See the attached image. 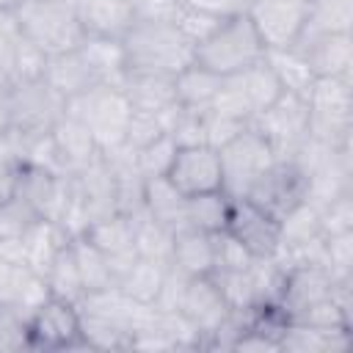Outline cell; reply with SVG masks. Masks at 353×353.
Wrapping results in <instances>:
<instances>
[{
	"label": "cell",
	"mask_w": 353,
	"mask_h": 353,
	"mask_svg": "<svg viewBox=\"0 0 353 353\" xmlns=\"http://www.w3.org/2000/svg\"><path fill=\"white\" fill-rule=\"evenodd\" d=\"M66 113V99L44 80H11L0 99V132H6L22 160V146L30 138L47 135Z\"/></svg>",
	"instance_id": "cell-1"
},
{
	"label": "cell",
	"mask_w": 353,
	"mask_h": 353,
	"mask_svg": "<svg viewBox=\"0 0 353 353\" xmlns=\"http://www.w3.org/2000/svg\"><path fill=\"white\" fill-rule=\"evenodd\" d=\"M121 50H124L127 69L160 72L174 77L188 63H193L196 47L179 33L174 22L135 17V22L121 36Z\"/></svg>",
	"instance_id": "cell-2"
},
{
	"label": "cell",
	"mask_w": 353,
	"mask_h": 353,
	"mask_svg": "<svg viewBox=\"0 0 353 353\" xmlns=\"http://www.w3.org/2000/svg\"><path fill=\"white\" fill-rule=\"evenodd\" d=\"M8 17L14 30L36 44L44 55L74 50L85 39L74 6L66 0H17Z\"/></svg>",
	"instance_id": "cell-3"
},
{
	"label": "cell",
	"mask_w": 353,
	"mask_h": 353,
	"mask_svg": "<svg viewBox=\"0 0 353 353\" xmlns=\"http://www.w3.org/2000/svg\"><path fill=\"white\" fill-rule=\"evenodd\" d=\"M265 52H268V47L262 44L251 17L243 8V11L223 17L221 25L201 44H196L193 61L221 77H229V74H237V72L254 66L256 61H262Z\"/></svg>",
	"instance_id": "cell-4"
},
{
	"label": "cell",
	"mask_w": 353,
	"mask_h": 353,
	"mask_svg": "<svg viewBox=\"0 0 353 353\" xmlns=\"http://www.w3.org/2000/svg\"><path fill=\"white\" fill-rule=\"evenodd\" d=\"M309 138L328 146H353V77H317L306 94Z\"/></svg>",
	"instance_id": "cell-5"
},
{
	"label": "cell",
	"mask_w": 353,
	"mask_h": 353,
	"mask_svg": "<svg viewBox=\"0 0 353 353\" xmlns=\"http://www.w3.org/2000/svg\"><path fill=\"white\" fill-rule=\"evenodd\" d=\"M66 113L80 119L88 127L99 152H108V149H116L124 143V130H127L132 108L119 85L99 83V85L88 88L85 94L66 99Z\"/></svg>",
	"instance_id": "cell-6"
},
{
	"label": "cell",
	"mask_w": 353,
	"mask_h": 353,
	"mask_svg": "<svg viewBox=\"0 0 353 353\" xmlns=\"http://www.w3.org/2000/svg\"><path fill=\"white\" fill-rule=\"evenodd\" d=\"M218 157H221L223 190L232 199H237V196H245L251 182L276 160V152L262 138V132L254 124H248L229 143H223L218 149Z\"/></svg>",
	"instance_id": "cell-7"
},
{
	"label": "cell",
	"mask_w": 353,
	"mask_h": 353,
	"mask_svg": "<svg viewBox=\"0 0 353 353\" xmlns=\"http://www.w3.org/2000/svg\"><path fill=\"white\" fill-rule=\"evenodd\" d=\"M251 124L273 146L276 157H292L306 143V138H309V108H306V97L281 91V97L273 105H268Z\"/></svg>",
	"instance_id": "cell-8"
},
{
	"label": "cell",
	"mask_w": 353,
	"mask_h": 353,
	"mask_svg": "<svg viewBox=\"0 0 353 353\" xmlns=\"http://www.w3.org/2000/svg\"><path fill=\"white\" fill-rule=\"evenodd\" d=\"M251 204H256L259 210H265L273 218H284L295 204H301L306 199V174L301 171V165L290 157H276L245 190V196Z\"/></svg>",
	"instance_id": "cell-9"
},
{
	"label": "cell",
	"mask_w": 353,
	"mask_h": 353,
	"mask_svg": "<svg viewBox=\"0 0 353 353\" xmlns=\"http://www.w3.org/2000/svg\"><path fill=\"white\" fill-rule=\"evenodd\" d=\"M30 350H85L80 336V306L47 295L28 317Z\"/></svg>",
	"instance_id": "cell-10"
},
{
	"label": "cell",
	"mask_w": 353,
	"mask_h": 353,
	"mask_svg": "<svg viewBox=\"0 0 353 353\" xmlns=\"http://www.w3.org/2000/svg\"><path fill=\"white\" fill-rule=\"evenodd\" d=\"M223 232H229L254 259H270L281 248V223L248 199H232Z\"/></svg>",
	"instance_id": "cell-11"
},
{
	"label": "cell",
	"mask_w": 353,
	"mask_h": 353,
	"mask_svg": "<svg viewBox=\"0 0 353 353\" xmlns=\"http://www.w3.org/2000/svg\"><path fill=\"white\" fill-rule=\"evenodd\" d=\"M262 44L268 50L292 47L303 30L306 0H254L245 6Z\"/></svg>",
	"instance_id": "cell-12"
},
{
	"label": "cell",
	"mask_w": 353,
	"mask_h": 353,
	"mask_svg": "<svg viewBox=\"0 0 353 353\" xmlns=\"http://www.w3.org/2000/svg\"><path fill=\"white\" fill-rule=\"evenodd\" d=\"M39 218L44 221H61L66 204H69V174L50 171L41 165L22 163L19 176H17V190H14Z\"/></svg>",
	"instance_id": "cell-13"
},
{
	"label": "cell",
	"mask_w": 353,
	"mask_h": 353,
	"mask_svg": "<svg viewBox=\"0 0 353 353\" xmlns=\"http://www.w3.org/2000/svg\"><path fill=\"white\" fill-rule=\"evenodd\" d=\"M165 179L182 196H199V193H210V190H223V174H221L218 149H212L207 143L179 146Z\"/></svg>",
	"instance_id": "cell-14"
},
{
	"label": "cell",
	"mask_w": 353,
	"mask_h": 353,
	"mask_svg": "<svg viewBox=\"0 0 353 353\" xmlns=\"http://www.w3.org/2000/svg\"><path fill=\"white\" fill-rule=\"evenodd\" d=\"M292 50L317 77H353V33H301Z\"/></svg>",
	"instance_id": "cell-15"
},
{
	"label": "cell",
	"mask_w": 353,
	"mask_h": 353,
	"mask_svg": "<svg viewBox=\"0 0 353 353\" xmlns=\"http://www.w3.org/2000/svg\"><path fill=\"white\" fill-rule=\"evenodd\" d=\"M176 312L201 334V350H204V339L218 328V323L232 309L226 306V301H223L212 276H188L185 284H182Z\"/></svg>",
	"instance_id": "cell-16"
},
{
	"label": "cell",
	"mask_w": 353,
	"mask_h": 353,
	"mask_svg": "<svg viewBox=\"0 0 353 353\" xmlns=\"http://www.w3.org/2000/svg\"><path fill=\"white\" fill-rule=\"evenodd\" d=\"M83 237L88 243H94L108 256V262L116 273V281L138 256V251H135V218L132 215L113 212V215L97 218L85 226Z\"/></svg>",
	"instance_id": "cell-17"
},
{
	"label": "cell",
	"mask_w": 353,
	"mask_h": 353,
	"mask_svg": "<svg viewBox=\"0 0 353 353\" xmlns=\"http://www.w3.org/2000/svg\"><path fill=\"white\" fill-rule=\"evenodd\" d=\"M331 287H334V276H331V270L325 265H295V268H287L279 306L290 317H295L303 309L331 298Z\"/></svg>",
	"instance_id": "cell-18"
},
{
	"label": "cell",
	"mask_w": 353,
	"mask_h": 353,
	"mask_svg": "<svg viewBox=\"0 0 353 353\" xmlns=\"http://www.w3.org/2000/svg\"><path fill=\"white\" fill-rule=\"evenodd\" d=\"M116 85L121 88V94L127 97L132 110L163 113L171 105H176V88H174V77L171 74L124 69V74H121V80Z\"/></svg>",
	"instance_id": "cell-19"
},
{
	"label": "cell",
	"mask_w": 353,
	"mask_h": 353,
	"mask_svg": "<svg viewBox=\"0 0 353 353\" xmlns=\"http://www.w3.org/2000/svg\"><path fill=\"white\" fill-rule=\"evenodd\" d=\"M85 36L121 39L135 22V0H72Z\"/></svg>",
	"instance_id": "cell-20"
},
{
	"label": "cell",
	"mask_w": 353,
	"mask_h": 353,
	"mask_svg": "<svg viewBox=\"0 0 353 353\" xmlns=\"http://www.w3.org/2000/svg\"><path fill=\"white\" fill-rule=\"evenodd\" d=\"M44 80L63 97V99H72L77 94H85L88 88L99 85V74L94 72V66L88 63V58L80 52V47L74 50H66V52H58V55H50L47 58V66H44Z\"/></svg>",
	"instance_id": "cell-21"
},
{
	"label": "cell",
	"mask_w": 353,
	"mask_h": 353,
	"mask_svg": "<svg viewBox=\"0 0 353 353\" xmlns=\"http://www.w3.org/2000/svg\"><path fill=\"white\" fill-rule=\"evenodd\" d=\"M44 279L25 262H14L0 256V306H19L33 312L47 298Z\"/></svg>",
	"instance_id": "cell-22"
},
{
	"label": "cell",
	"mask_w": 353,
	"mask_h": 353,
	"mask_svg": "<svg viewBox=\"0 0 353 353\" xmlns=\"http://www.w3.org/2000/svg\"><path fill=\"white\" fill-rule=\"evenodd\" d=\"M353 342L350 328H317L290 320L287 331L279 339V350L287 353H342Z\"/></svg>",
	"instance_id": "cell-23"
},
{
	"label": "cell",
	"mask_w": 353,
	"mask_h": 353,
	"mask_svg": "<svg viewBox=\"0 0 353 353\" xmlns=\"http://www.w3.org/2000/svg\"><path fill=\"white\" fill-rule=\"evenodd\" d=\"M50 135H52V143H55V149L61 154V163L69 174L83 168L85 163H91L99 154V146H97L94 135L88 132V127L80 119L69 116V113H63L58 119V124L50 130Z\"/></svg>",
	"instance_id": "cell-24"
},
{
	"label": "cell",
	"mask_w": 353,
	"mask_h": 353,
	"mask_svg": "<svg viewBox=\"0 0 353 353\" xmlns=\"http://www.w3.org/2000/svg\"><path fill=\"white\" fill-rule=\"evenodd\" d=\"M143 212L171 232L188 229V196H182L165 176H152L143 185Z\"/></svg>",
	"instance_id": "cell-25"
},
{
	"label": "cell",
	"mask_w": 353,
	"mask_h": 353,
	"mask_svg": "<svg viewBox=\"0 0 353 353\" xmlns=\"http://www.w3.org/2000/svg\"><path fill=\"white\" fill-rule=\"evenodd\" d=\"M171 268L182 276H210L215 268V251H212V234L201 229H179L174 232V248H171Z\"/></svg>",
	"instance_id": "cell-26"
},
{
	"label": "cell",
	"mask_w": 353,
	"mask_h": 353,
	"mask_svg": "<svg viewBox=\"0 0 353 353\" xmlns=\"http://www.w3.org/2000/svg\"><path fill=\"white\" fill-rule=\"evenodd\" d=\"M223 77L210 72L201 63H188L182 72L174 74V88H176V102L182 108L190 110H210V105L215 102L218 91H221Z\"/></svg>",
	"instance_id": "cell-27"
},
{
	"label": "cell",
	"mask_w": 353,
	"mask_h": 353,
	"mask_svg": "<svg viewBox=\"0 0 353 353\" xmlns=\"http://www.w3.org/2000/svg\"><path fill=\"white\" fill-rule=\"evenodd\" d=\"M69 232L58 223V221H44L39 218L25 234H22V243H25V262L44 279L50 262L55 259V254L69 243Z\"/></svg>",
	"instance_id": "cell-28"
},
{
	"label": "cell",
	"mask_w": 353,
	"mask_h": 353,
	"mask_svg": "<svg viewBox=\"0 0 353 353\" xmlns=\"http://www.w3.org/2000/svg\"><path fill=\"white\" fill-rule=\"evenodd\" d=\"M165 273H168V265L165 262H154V259H143V256H135L132 265L119 276L116 287L135 303H143V306H154L160 290H163V281H165Z\"/></svg>",
	"instance_id": "cell-29"
},
{
	"label": "cell",
	"mask_w": 353,
	"mask_h": 353,
	"mask_svg": "<svg viewBox=\"0 0 353 353\" xmlns=\"http://www.w3.org/2000/svg\"><path fill=\"white\" fill-rule=\"evenodd\" d=\"M44 284H47V292L55 295V298H63V301H72V303H80L85 298V287H83V279H80V270H77L72 240L50 262V268L44 273Z\"/></svg>",
	"instance_id": "cell-30"
},
{
	"label": "cell",
	"mask_w": 353,
	"mask_h": 353,
	"mask_svg": "<svg viewBox=\"0 0 353 353\" xmlns=\"http://www.w3.org/2000/svg\"><path fill=\"white\" fill-rule=\"evenodd\" d=\"M301 33H353V0H306Z\"/></svg>",
	"instance_id": "cell-31"
},
{
	"label": "cell",
	"mask_w": 353,
	"mask_h": 353,
	"mask_svg": "<svg viewBox=\"0 0 353 353\" xmlns=\"http://www.w3.org/2000/svg\"><path fill=\"white\" fill-rule=\"evenodd\" d=\"M80 52L88 58V63L94 66V72L99 74L102 83L116 85L127 69L124 61V50H121V39H108V36H85L80 41Z\"/></svg>",
	"instance_id": "cell-32"
},
{
	"label": "cell",
	"mask_w": 353,
	"mask_h": 353,
	"mask_svg": "<svg viewBox=\"0 0 353 353\" xmlns=\"http://www.w3.org/2000/svg\"><path fill=\"white\" fill-rule=\"evenodd\" d=\"M72 251H74V259H77V270H80L85 295L116 287V273H113L108 256L94 243H88L83 234H77V237H72Z\"/></svg>",
	"instance_id": "cell-33"
},
{
	"label": "cell",
	"mask_w": 353,
	"mask_h": 353,
	"mask_svg": "<svg viewBox=\"0 0 353 353\" xmlns=\"http://www.w3.org/2000/svg\"><path fill=\"white\" fill-rule=\"evenodd\" d=\"M232 196L226 190H210L199 196H188V226L201 232H223L229 218Z\"/></svg>",
	"instance_id": "cell-34"
},
{
	"label": "cell",
	"mask_w": 353,
	"mask_h": 353,
	"mask_svg": "<svg viewBox=\"0 0 353 353\" xmlns=\"http://www.w3.org/2000/svg\"><path fill=\"white\" fill-rule=\"evenodd\" d=\"M265 61L270 63V69L276 72L279 83L284 91L290 94H301L306 97L312 83H314V74L309 72L306 61L292 50V47H284V50H268L265 52Z\"/></svg>",
	"instance_id": "cell-35"
},
{
	"label": "cell",
	"mask_w": 353,
	"mask_h": 353,
	"mask_svg": "<svg viewBox=\"0 0 353 353\" xmlns=\"http://www.w3.org/2000/svg\"><path fill=\"white\" fill-rule=\"evenodd\" d=\"M135 218V251L143 259L165 262L171 265V248H174V232L149 218L143 210L132 215Z\"/></svg>",
	"instance_id": "cell-36"
},
{
	"label": "cell",
	"mask_w": 353,
	"mask_h": 353,
	"mask_svg": "<svg viewBox=\"0 0 353 353\" xmlns=\"http://www.w3.org/2000/svg\"><path fill=\"white\" fill-rule=\"evenodd\" d=\"M279 223H281V245H301V243H309V240L323 237L320 210L309 199H303L301 204H295Z\"/></svg>",
	"instance_id": "cell-37"
},
{
	"label": "cell",
	"mask_w": 353,
	"mask_h": 353,
	"mask_svg": "<svg viewBox=\"0 0 353 353\" xmlns=\"http://www.w3.org/2000/svg\"><path fill=\"white\" fill-rule=\"evenodd\" d=\"M30 312L19 306H0V353L30 350Z\"/></svg>",
	"instance_id": "cell-38"
},
{
	"label": "cell",
	"mask_w": 353,
	"mask_h": 353,
	"mask_svg": "<svg viewBox=\"0 0 353 353\" xmlns=\"http://www.w3.org/2000/svg\"><path fill=\"white\" fill-rule=\"evenodd\" d=\"M176 143L171 135H160L157 141H152L149 146H143L141 152H135V163H138V171L143 179H152V176H165L171 163H174V154H176Z\"/></svg>",
	"instance_id": "cell-39"
},
{
	"label": "cell",
	"mask_w": 353,
	"mask_h": 353,
	"mask_svg": "<svg viewBox=\"0 0 353 353\" xmlns=\"http://www.w3.org/2000/svg\"><path fill=\"white\" fill-rule=\"evenodd\" d=\"M160 135H165L160 113H143V110H132L127 130H124V146L132 152H141L143 146H149L152 141H157Z\"/></svg>",
	"instance_id": "cell-40"
},
{
	"label": "cell",
	"mask_w": 353,
	"mask_h": 353,
	"mask_svg": "<svg viewBox=\"0 0 353 353\" xmlns=\"http://www.w3.org/2000/svg\"><path fill=\"white\" fill-rule=\"evenodd\" d=\"M317 210H320L323 237L339 234V232H353V193H342V196L320 204Z\"/></svg>",
	"instance_id": "cell-41"
},
{
	"label": "cell",
	"mask_w": 353,
	"mask_h": 353,
	"mask_svg": "<svg viewBox=\"0 0 353 353\" xmlns=\"http://www.w3.org/2000/svg\"><path fill=\"white\" fill-rule=\"evenodd\" d=\"M36 221H39V215L14 193L8 201L0 204V240L3 237H22Z\"/></svg>",
	"instance_id": "cell-42"
},
{
	"label": "cell",
	"mask_w": 353,
	"mask_h": 353,
	"mask_svg": "<svg viewBox=\"0 0 353 353\" xmlns=\"http://www.w3.org/2000/svg\"><path fill=\"white\" fill-rule=\"evenodd\" d=\"M47 58L36 44H30L28 39H22L17 33L14 39V80H36V77H44V66H47Z\"/></svg>",
	"instance_id": "cell-43"
},
{
	"label": "cell",
	"mask_w": 353,
	"mask_h": 353,
	"mask_svg": "<svg viewBox=\"0 0 353 353\" xmlns=\"http://www.w3.org/2000/svg\"><path fill=\"white\" fill-rule=\"evenodd\" d=\"M212 251H215V270H243L254 262V256L229 234V232H212Z\"/></svg>",
	"instance_id": "cell-44"
},
{
	"label": "cell",
	"mask_w": 353,
	"mask_h": 353,
	"mask_svg": "<svg viewBox=\"0 0 353 353\" xmlns=\"http://www.w3.org/2000/svg\"><path fill=\"white\" fill-rule=\"evenodd\" d=\"M325 243V268L331 276H353V232H339L323 237Z\"/></svg>",
	"instance_id": "cell-45"
},
{
	"label": "cell",
	"mask_w": 353,
	"mask_h": 353,
	"mask_svg": "<svg viewBox=\"0 0 353 353\" xmlns=\"http://www.w3.org/2000/svg\"><path fill=\"white\" fill-rule=\"evenodd\" d=\"M223 17H215V14H207V11H193V8H179L174 25L179 28V33L196 47L201 44L218 25H221Z\"/></svg>",
	"instance_id": "cell-46"
},
{
	"label": "cell",
	"mask_w": 353,
	"mask_h": 353,
	"mask_svg": "<svg viewBox=\"0 0 353 353\" xmlns=\"http://www.w3.org/2000/svg\"><path fill=\"white\" fill-rule=\"evenodd\" d=\"M243 127H248V124H243L237 119H229L218 110H204V143L212 146V149H221L223 143H229Z\"/></svg>",
	"instance_id": "cell-47"
},
{
	"label": "cell",
	"mask_w": 353,
	"mask_h": 353,
	"mask_svg": "<svg viewBox=\"0 0 353 353\" xmlns=\"http://www.w3.org/2000/svg\"><path fill=\"white\" fill-rule=\"evenodd\" d=\"M14 39H17V30L6 11L0 14V80L3 83L14 80Z\"/></svg>",
	"instance_id": "cell-48"
},
{
	"label": "cell",
	"mask_w": 353,
	"mask_h": 353,
	"mask_svg": "<svg viewBox=\"0 0 353 353\" xmlns=\"http://www.w3.org/2000/svg\"><path fill=\"white\" fill-rule=\"evenodd\" d=\"M19 168H22V160L14 157L11 152H6V149L0 146V204L8 201V199L14 196Z\"/></svg>",
	"instance_id": "cell-49"
},
{
	"label": "cell",
	"mask_w": 353,
	"mask_h": 353,
	"mask_svg": "<svg viewBox=\"0 0 353 353\" xmlns=\"http://www.w3.org/2000/svg\"><path fill=\"white\" fill-rule=\"evenodd\" d=\"M179 14L176 0H135V17L141 19H165L174 22Z\"/></svg>",
	"instance_id": "cell-50"
},
{
	"label": "cell",
	"mask_w": 353,
	"mask_h": 353,
	"mask_svg": "<svg viewBox=\"0 0 353 353\" xmlns=\"http://www.w3.org/2000/svg\"><path fill=\"white\" fill-rule=\"evenodd\" d=\"M176 3H179V8L207 11V14H215V17H229V14L245 8L243 0H176Z\"/></svg>",
	"instance_id": "cell-51"
},
{
	"label": "cell",
	"mask_w": 353,
	"mask_h": 353,
	"mask_svg": "<svg viewBox=\"0 0 353 353\" xmlns=\"http://www.w3.org/2000/svg\"><path fill=\"white\" fill-rule=\"evenodd\" d=\"M17 0H0V14H6V11H11V6H14Z\"/></svg>",
	"instance_id": "cell-52"
},
{
	"label": "cell",
	"mask_w": 353,
	"mask_h": 353,
	"mask_svg": "<svg viewBox=\"0 0 353 353\" xmlns=\"http://www.w3.org/2000/svg\"><path fill=\"white\" fill-rule=\"evenodd\" d=\"M66 3H72V0H66Z\"/></svg>",
	"instance_id": "cell-53"
}]
</instances>
